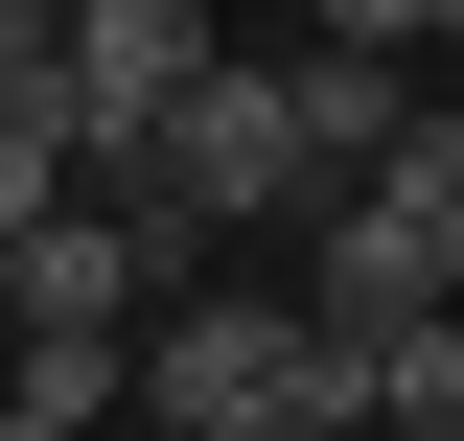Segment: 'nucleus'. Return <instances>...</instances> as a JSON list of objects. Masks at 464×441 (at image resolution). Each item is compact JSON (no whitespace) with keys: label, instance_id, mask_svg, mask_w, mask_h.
Instances as JSON below:
<instances>
[{"label":"nucleus","instance_id":"f03ea898","mask_svg":"<svg viewBox=\"0 0 464 441\" xmlns=\"http://www.w3.org/2000/svg\"><path fill=\"white\" fill-rule=\"evenodd\" d=\"M256 395H325V302H209V279H186L163 326H140V418L209 441V418H256Z\"/></svg>","mask_w":464,"mask_h":441},{"label":"nucleus","instance_id":"1a4fd4ad","mask_svg":"<svg viewBox=\"0 0 464 441\" xmlns=\"http://www.w3.org/2000/svg\"><path fill=\"white\" fill-rule=\"evenodd\" d=\"M441 302H464V186H441Z\"/></svg>","mask_w":464,"mask_h":441},{"label":"nucleus","instance_id":"0eeeda50","mask_svg":"<svg viewBox=\"0 0 464 441\" xmlns=\"http://www.w3.org/2000/svg\"><path fill=\"white\" fill-rule=\"evenodd\" d=\"M209 441H348V395H256V418H209Z\"/></svg>","mask_w":464,"mask_h":441},{"label":"nucleus","instance_id":"423d86ee","mask_svg":"<svg viewBox=\"0 0 464 441\" xmlns=\"http://www.w3.org/2000/svg\"><path fill=\"white\" fill-rule=\"evenodd\" d=\"M325 47H441V0H325Z\"/></svg>","mask_w":464,"mask_h":441},{"label":"nucleus","instance_id":"f257e3e1","mask_svg":"<svg viewBox=\"0 0 464 441\" xmlns=\"http://www.w3.org/2000/svg\"><path fill=\"white\" fill-rule=\"evenodd\" d=\"M93 186H186L209 232H256V210H325V140H302V70H209V93L140 140V163H93Z\"/></svg>","mask_w":464,"mask_h":441},{"label":"nucleus","instance_id":"39448f33","mask_svg":"<svg viewBox=\"0 0 464 441\" xmlns=\"http://www.w3.org/2000/svg\"><path fill=\"white\" fill-rule=\"evenodd\" d=\"M372 418H395V441H464V302H441V326H395V348H372Z\"/></svg>","mask_w":464,"mask_h":441},{"label":"nucleus","instance_id":"6e6552de","mask_svg":"<svg viewBox=\"0 0 464 441\" xmlns=\"http://www.w3.org/2000/svg\"><path fill=\"white\" fill-rule=\"evenodd\" d=\"M0 441H93V418H47V395H0Z\"/></svg>","mask_w":464,"mask_h":441},{"label":"nucleus","instance_id":"20e7f679","mask_svg":"<svg viewBox=\"0 0 464 441\" xmlns=\"http://www.w3.org/2000/svg\"><path fill=\"white\" fill-rule=\"evenodd\" d=\"M70 186H93V93H70V70H24V93H0V256L47 232Z\"/></svg>","mask_w":464,"mask_h":441},{"label":"nucleus","instance_id":"7ed1b4c3","mask_svg":"<svg viewBox=\"0 0 464 441\" xmlns=\"http://www.w3.org/2000/svg\"><path fill=\"white\" fill-rule=\"evenodd\" d=\"M209 0H70V93H93V163H140V140H163L186 93H209Z\"/></svg>","mask_w":464,"mask_h":441}]
</instances>
